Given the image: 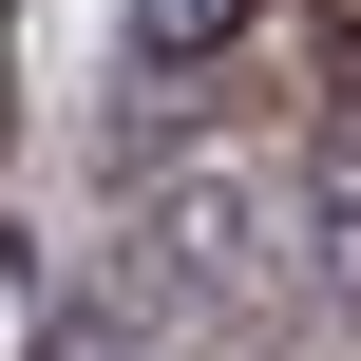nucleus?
Here are the masks:
<instances>
[{"instance_id":"1","label":"nucleus","mask_w":361,"mask_h":361,"mask_svg":"<svg viewBox=\"0 0 361 361\" xmlns=\"http://www.w3.org/2000/svg\"><path fill=\"white\" fill-rule=\"evenodd\" d=\"M114 267H133V324H247L286 286V171L267 152H171L133 190Z\"/></svg>"},{"instance_id":"2","label":"nucleus","mask_w":361,"mask_h":361,"mask_svg":"<svg viewBox=\"0 0 361 361\" xmlns=\"http://www.w3.org/2000/svg\"><path fill=\"white\" fill-rule=\"evenodd\" d=\"M286 286H324V305H361V133L286 171Z\"/></svg>"},{"instance_id":"3","label":"nucleus","mask_w":361,"mask_h":361,"mask_svg":"<svg viewBox=\"0 0 361 361\" xmlns=\"http://www.w3.org/2000/svg\"><path fill=\"white\" fill-rule=\"evenodd\" d=\"M228 38H267V0H133V76L171 95V76H209Z\"/></svg>"},{"instance_id":"4","label":"nucleus","mask_w":361,"mask_h":361,"mask_svg":"<svg viewBox=\"0 0 361 361\" xmlns=\"http://www.w3.org/2000/svg\"><path fill=\"white\" fill-rule=\"evenodd\" d=\"M38 361H152V324H57Z\"/></svg>"},{"instance_id":"5","label":"nucleus","mask_w":361,"mask_h":361,"mask_svg":"<svg viewBox=\"0 0 361 361\" xmlns=\"http://www.w3.org/2000/svg\"><path fill=\"white\" fill-rule=\"evenodd\" d=\"M343 38H361V0H343Z\"/></svg>"}]
</instances>
